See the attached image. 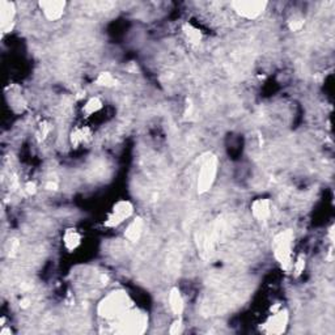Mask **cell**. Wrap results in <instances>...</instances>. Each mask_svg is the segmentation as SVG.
<instances>
[{
    "label": "cell",
    "mask_w": 335,
    "mask_h": 335,
    "mask_svg": "<svg viewBox=\"0 0 335 335\" xmlns=\"http://www.w3.org/2000/svg\"><path fill=\"white\" fill-rule=\"evenodd\" d=\"M134 306L131 297L126 291L117 290L110 292L98 304L97 313L105 320H117Z\"/></svg>",
    "instance_id": "cell-1"
},
{
    "label": "cell",
    "mask_w": 335,
    "mask_h": 335,
    "mask_svg": "<svg viewBox=\"0 0 335 335\" xmlns=\"http://www.w3.org/2000/svg\"><path fill=\"white\" fill-rule=\"evenodd\" d=\"M293 232L291 229L282 231L272 240V253L281 267L286 272L292 271V246H293Z\"/></svg>",
    "instance_id": "cell-2"
},
{
    "label": "cell",
    "mask_w": 335,
    "mask_h": 335,
    "mask_svg": "<svg viewBox=\"0 0 335 335\" xmlns=\"http://www.w3.org/2000/svg\"><path fill=\"white\" fill-rule=\"evenodd\" d=\"M222 233H224V224H222L221 220L217 219L207 229H203V231L198 232L195 235L197 246H198L203 258H206L212 253L216 244H219L220 240H221Z\"/></svg>",
    "instance_id": "cell-3"
},
{
    "label": "cell",
    "mask_w": 335,
    "mask_h": 335,
    "mask_svg": "<svg viewBox=\"0 0 335 335\" xmlns=\"http://www.w3.org/2000/svg\"><path fill=\"white\" fill-rule=\"evenodd\" d=\"M219 171V159L213 153H206L203 156L198 173V192L206 194L211 190L213 182L216 180Z\"/></svg>",
    "instance_id": "cell-4"
},
{
    "label": "cell",
    "mask_w": 335,
    "mask_h": 335,
    "mask_svg": "<svg viewBox=\"0 0 335 335\" xmlns=\"http://www.w3.org/2000/svg\"><path fill=\"white\" fill-rule=\"evenodd\" d=\"M117 325L118 329L117 332H122V334H142L146 331L147 326H148V317L147 314L142 313L135 309H130L126 312L123 316L117 318Z\"/></svg>",
    "instance_id": "cell-5"
},
{
    "label": "cell",
    "mask_w": 335,
    "mask_h": 335,
    "mask_svg": "<svg viewBox=\"0 0 335 335\" xmlns=\"http://www.w3.org/2000/svg\"><path fill=\"white\" fill-rule=\"evenodd\" d=\"M231 6L232 8L235 9V12L241 17L246 18V20H256L263 13V11L267 7V2H262V0H237V2H232Z\"/></svg>",
    "instance_id": "cell-6"
},
{
    "label": "cell",
    "mask_w": 335,
    "mask_h": 335,
    "mask_svg": "<svg viewBox=\"0 0 335 335\" xmlns=\"http://www.w3.org/2000/svg\"><path fill=\"white\" fill-rule=\"evenodd\" d=\"M134 212V206L131 202L128 201H119L111 208V212L109 213L106 221H105V227L107 228H116V227L121 226L125 220L131 216Z\"/></svg>",
    "instance_id": "cell-7"
},
{
    "label": "cell",
    "mask_w": 335,
    "mask_h": 335,
    "mask_svg": "<svg viewBox=\"0 0 335 335\" xmlns=\"http://www.w3.org/2000/svg\"><path fill=\"white\" fill-rule=\"evenodd\" d=\"M288 320H290L288 311L287 309H281V311L274 313L271 317L268 318L267 322L263 325L262 331L267 332V334H282V332L286 331Z\"/></svg>",
    "instance_id": "cell-8"
},
{
    "label": "cell",
    "mask_w": 335,
    "mask_h": 335,
    "mask_svg": "<svg viewBox=\"0 0 335 335\" xmlns=\"http://www.w3.org/2000/svg\"><path fill=\"white\" fill-rule=\"evenodd\" d=\"M40 8L42 9L45 17L49 21H57L62 18L66 9V2L63 0H42L38 3Z\"/></svg>",
    "instance_id": "cell-9"
},
{
    "label": "cell",
    "mask_w": 335,
    "mask_h": 335,
    "mask_svg": "<svg viewBox=\"0 0 335 335\" xmlns=\"http://www.w3.org/2000/svg\"><path fill=\"white\" fill-rule=\"evenodd\" d=\"M16 15V6L12 2L3 0L0 2V24H2V32L8 33L13 29V20Z\"/></svg>",
    "instance_id": "cell-10"
},
{
    "label": "cell",
    "mask_w": 335,
    "mask_h": 335,
    "mask_svg": "<svg viewBox=\"0 0 335 335\" xmlns=\"http://www.w3.org/2000/svg\"><path fill=\"white\" fill-rule=\"evenodd\" d=\"M252 215L259 221H265L271 215V202L270 199H256L252 203Z\"/></svg>",
    "instance_id": "cell-11"
},
{
    "label": "cell",
    "mask_w": 335,
    "mask_h": 335,
    "mask_svg": "<svg viewBox=\"0 0 335 335\" xmlns=\"http://www.w3.org/2000/svg\"><path fill=\"white\" fill-rule=\"evenodd\" d=\"M143 219L142 217H135L130 224H128L127 229L125 232V237L131 242H136L141 240L142 233H143Z\"/></svg>",
    "instance_id": "cell-12"
},
{
    "label": "cell",
    "mask_w": 335,
    "mask_h": 335,
    "mask_svg": "<svg viewBox=\"0 0 335 335\" xmlns=\"http://www.w3.org/2000/svg\"><path fill=\"white\" fill-rule=\"evenodd\" d=\"M169 305H171V309L174 316L181 317V314L183 313V309H185V302H183L181 291L177 287L172 288L171 292H169Z\"/></svg>",
    "instance_id": "cell-13"
},
{
    "label": "cell",
    "mask_w": 335,
    "mask_h": 335,
    "mask_svg": "<svg viewBox=\"0 0 335 335\" xmlns=\"http://www.w3.org/2000/svg\"><path fill=\"white\" fill-rule=\"evenodd\" d=\"M63 242L66 249L70 250V252H73V250H76L77 247L80 246V244H81V236H80V233L76 229L70 228L64 232Z\"/></svg>",
    "instance_id": "cell-14"
},
{
    "label": "cell",
    "mask_w": 335,
    "mask_h": 335,
    "mask_svg": "<svg viewBox=\"0 0 335 335\" xmlns=\"http://www.w3.org/2000/svg\"><path fill=\"white\" fill-rule=\"evenodd\" d=\"M182 31L183 33H185V36L187 37V40L190 41L191 43H194V45H198V43H201L202 41V32L199 31L198 27H195L194 25L189 24V22H186V24H183L182 26Z\"/></svg>",
    "instance_id": "cell-15"
},
{
    "label": "cell",
    "mask_w": 335,
    "mask_h": 335,
    "mask_svg": "<svg viewBox=\"0 0 335 335\" xmlns=\"http://www.w3.org/2000/svg\"><path fill=\"white\" fill-rule=\"evenodd\" d=\"M89 136H91V131L88 128H76L71 132V144L76 148L80 144L88 141Z\"/></svg>",
    "instance_id": "cell-16"
},
{
    "label": "cell",
    "mask_w": 335,
    "mask_h": 335,
    "mask_svg": "<svg viewBox=\"0 0 335 335\" xmlns=\"http://www.w3.org/2000/svg\"><path fill=\"white\" fill-rule=\"evenodd\" d=\"M102 107H104V104H102V101L100 98L92 97L87 101V104L82 107V113L86 116H92V114L98 113Z\"/></svg>",
    "instance_id": "cell-17"
},
{
    "label": "cell",
    "mask_w": 335,
    "mask_h": 335,
    "mask_svg": "<svg viewBox=\"0 0 335 335\" xmlns=\"http://www.w3.org/2000/svg\"><path fill=\"white\" fill-rule=\"evenodd\" d=\"M117 79L110 72H101L96 79V84L100 87H105V88H111V87L117 86Z\"/></svg>",
    "instance_id": "cell-18"
},
{
    "label": "cell",
    "mask_w": 335,
    "mask_h": 335,
    "mask_svg": "<svg viewBox=\"0 0 335 335\" xmlns=\"http://www.w3.org/2000/svg\"><path fill=\"white\" fill-rule=\"evenodd\" d=\"M305 270V257L302 256V254H300L299 258L296 259L295 265L292 266V271H293V275H295L296 277L300 276V275L304 272Z\"/></svg>",
    "instance_id": "cell-19"
},
{
    "label": "cell",
    "mask_w": 335,
    "mask_h": 335,
    "mask_svg": "<svg viewBox=\"0 0 335 335\" xmlns=\"http://www.w3.org/2000/svg\"><path fill=\"white\" fill-rule=\"evenodd\" d=\"M304 18L301 17H293L292 20L288 21V27L291 32H299L304 27Z\"/></svg>",
    "instance_id": "cell-20"
},
{
    "label": "cell",
    "mask_w": 335,
    "mask_h": 335,
    "mask_svg": "<svg viewBox=\"0 0 335 335\" xmlns=\"http://www.w3.org/2000/svg\"><path fill=\"white\" fill-rule=\"evenodd\" d=\"M50 130H51V127H50V125L47 122H42L40 125V130H38V132H37V136H38V141H45L46 137H47V135H49Z\"/></svg>",
    "instance_id": "cell-21"
},
{
    "label": "cell",
    "mask_w": 335,
    "mask_h": 335,
    "mask_svg": "<svg viewBox=\"0 0 335 335\" xmlns=\"http://www.w3.org/2000/svg\"><path fill=\"white\" fill-rule=\"evenodd\" d=\"M182 330H183L182 320H181V318L178 317L173 322V325H172V326H171V330H169V331H171L172 335H178V334H181V332H182Z\"/></svg>",
    "instance_id": "cell-22"
},
{
    "label": "cell",
    "mask_w": 335,
    "mask_h": 335,
    "mask_svg": "<svg viewBox=\"0 0 335 335\" xmlns=\"http://www.w3.org/2000/svg\"><path fill=\"white\" fill-rule=\"evenodd\" d=\"M24 190L27 195H34L37 192V185L34 182H26L24 186Z\"/></svg>",
    "instance_id": "cell-23"
},
{
    "label": "cell",
    "mask_w": 335,
    "mask_h": 335,
    "mask_svg": "<svg viewBox=\"0 0 335 335\" xmlns=\"http://www.w3.org/2000/svg\"><path fill=\"white\" fill-rule=\"evenodd\" d=\"M18 247H20V242L17 240H12L11 242V249H9V257H15L17 253Z\"/></svg>",
    "instance_id": "cell-24"
},
{
    "label": "cell",
    "mask_w": 335,
    "mask_h": 335,
    "mask_svg": "<svg viewBox=\"0 0 335 335\" xmlns=\"http://www.w3.org/2000/svg\"><path fill=\"white\" fill-rule=\"evenodd\" d=\"M45 187L49 191H57L58 190V183L55 182V181H49V182H46Z\"/></svg>",
    "instance_id": "cell-25"
},
{
    "label": "cell",
    "mask_w": 335,
    "mask_h": 335,
    "mask_svg": "<svg viewBox=\"0 0 335 335\" xmlns=\"http://www.w3.org/2000/svg\"><path fill=\"white\" fill-rule=\"evenodd\" d=\"M192 109H194V105H192L191 100H187V107H186L185 117H190L192 114Z\"/></svg>",
    "instance_id": "cell-26"
},
{
    "label": "cell",
    "mask_w": 335,
    "mask_h": 335,
    "mask_svg": "<svg viewBox=\"0 0 335 335\" xmlns=\"http://www.w3.org/2000/svg\"><path fill=\"white\" fill-rule=\"evenodd\" d=\"M29 305H31V300L27 299V297H24V299L20 301V308H22V309L29 308Z\"/></svg>",
    "instance_id": "cell-27"
}]
</instances>
